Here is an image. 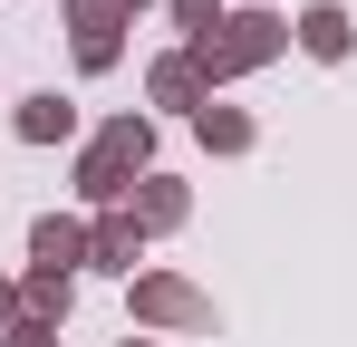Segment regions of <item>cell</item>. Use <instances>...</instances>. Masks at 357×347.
<instances>
[{"label": "cell", "instance_id": "6da1fadb", "mask_svg": "<svg viewBox=\"0 0 357 347\" xmlns=\"http://www.w3.org/2000/svg\"><path fill=\"white\" fill-rule=\"evenodd\" d=\"M145 174H155V116H107V125H97V145L77 155V193H87L97 213H116Z\"/></svg>", "mask_w": 357, "mask_h": 347}, {"label": "cell", "instance_id": "7a4b0ae2", "mask_svg": "<svg viewBox=\"0 0 357 347\" xmlns=\"http://www.w3.org/2000/svg\"><path fill=\"white\" fill-rule=\"evenodd\" d=\"M183 49L203 68V87H222V77L271 68V58L290 49V20H280V10H222V29H213V39H183Z\"/></svg>", "mask_w": 357, "mask_h": 347}, {"label": "cell", "instance_id": "3957f363", "mask_svg": "<svg viewBox=\"0 0 357 347\" xmlns=\"http://www.w3.org/2000/svg\"><path fill=\"white\" fill-rule=\"evenodd\" d=\"M135 328H165V338H213V299L183 280V270H145V280H135Z\"/></svg>", "mask_w": 357, "mask_h": 347}, {"label": "cell", "instance_id": "277c9868", "mask_svg": "<svg viewBox=\"0 0 357 347\" xmlns=\"http://www.w3.org/2000/svg\"><path fill=\"white\" fill-rule=\"evenodd\" d=\"M29 270H59V280H77V270H87V222L39 213V222H29Z\"/></svg>", "mask_w": 357, "mask_h": 347}, {"label": "cell", "instance_id": "5b68a950", "mask_svg": "<svg viewBox=\"0 0 357 347\" xmlns=\"http://www.w3.org/2000/svg\"><path fill=\"white\" fill-rule=\"evenodd\" d=\"M135 261H145V231H135V213H97L87 222V270H116V280H135Z\"/></svg>", "mask_w": 357, "mask_h": 347}, {"label": "cell", "instance_id": "8992f818", "mask_svg": "<svg viewBox=\"0 0 357 347\" xmlns=\"http://www.w3.org/2000/svg\"><path fill=\"white\" fill-rule=\"evenodd\" d=\"M290 39H299V49H309V58H319V68H338V58L357 49V20H348V10H338V0H309V10H299V20H290Z\"/></svg>", "mask_w": 357, "mask_h": 347}, {"label": "cell", "instance_id": "52a82bcc", "mask_svg": "<svg viewBox=\"0 0 357 347\" xmlns=\"http://www.w3.org/2000/svg\"><path fill=\"white\" fill-rule=\"evenodd\" d=\"M145 97H155V107H183V116H203V107H213V87H203L193 49H165V58H155V68H145Z\"/></svg>", "mask_w": 357, "mask_h": 347}, {"label": "cell", "instance_id": "ba28073f", "mask_svg": "<svg viewBox=\"0 0 357 347\" xmlns=\"http://www.w3.org/2000/svg\"><path fill=\"white\" fill-rule=\"evenodd\" d=\"M126 213H135V231H174L183 213H193V193H183L174 174H145V183L126 193Z\"/></svg>", "mask_w": 357, "mask_h": 347}, {"label": "cell", "instance_id": "9c48e42d", "mask_svg": "<svg viewBox=\"0 0 357 347\" xmlns=\"http://www.w3.org/2000/svg\"><path fill=\"white\" fill-rule=\"evenodd\" d=\"M10 125H20V145H68V135H77V107H68L59 87H39V97H20Z\"/></svg>", "mask_w": 357, "mask_h": 347}, {"label": "cell", "instance_id": "30bf717a", "mask_svg": "<svg viewBox=\"0 0 357 347\" xmlns=\"http://www.w3.org/2000/svg\"><path fill=\"white\" fill-rule=\"evenodd\" d=\"M68 309H77V280H59V270H29V280H20V318L68 328Z\"/></svg>", "mask_w": 357, "mask_h": 347}, {"label": "cell", "instance_id": "8fae6325", "mask_svg": "<svg viewBox=\"0 0 357 347\" xmlns=\"http://www.w3.org/2000/svg\"><path fill=\"white\" fill-rule=\"evenodd\" d=\"M193 135H203V155H251L261 125H251L241 107H203V116H193Z\"/></svg>", "mask_w": 357, "mask_h": 347}, {"label": "cell", "instance_id": "7c38bea8", "mask_svg": "<svg viewBox=\"0 0 357 347\" xmlns=\"http://www.w3.org/2000/svg\"><path fill=\"white\" fill-rule=\"evenodd\" d=\"M116 58H126V29H77V68L87 77H107Z\"/></svg>", "mask_w": 357, "mask_h": 347}, {"label": "cell", "instance_id": "4fadbf2b", "mask_svg": "<svg viewBox=\"0 0 357 347\" xmlns=\"http://www.w3.org/2000/svg\"><path fill=\"white\" fill-rule=\"evenodd\" d=\"M165 20H174L183 39H213L222 29V0H165Z\"/></svg>", "mask_w": 357, "mask_h": 347}, {"label": "cell", "instance_id": "5bb4252c", "mask_svg": "<svg viewBox=\"0 0 357 347\" xmlns=\"http://www.w3.org/2000/svg\"><path fill=\"white\" fill-rule=\"evenodd\" d=\"M59 10H68V29H126L107 0H59Z\"/></svg>", "mask_w": 357, "mask_h": 347}, {"label": "cell", "instance_id": "9a60e30c", "mask_svg": "<svg viewBox=\"0 0 357 347\" xmlns=\"http://www.w3.org/2000/svg\"><path fill=\"white\" fill-rule=\"evenodd\" d=\"M0 347H59V328H49V318H20V328H10Z\"/></svg>", "mask_w": 357, "mask_h": 347}, {"label": "cell", "instance_id": "2e32d148", "mask_svg": "<svg viewBox=\"0 0 357 347\" xmlns=\"http://www.w3.org/2000/svg\"><path fill=\"white\" fill-rule=\"evenodd\" d=\"M20 328V280H0V338Z\"/></svg>", "mask_w": 357, "mask_h": 347}, {"label": "cell", "instance_id": "e0dca14e", "mask_svg": "<svg viewBox=\"0 0 357 347\" xmlns=\"http://www.w3.org/2000/svg\"><path fill=\"white\" fill-rule=\"evenodd\" d=\"M107 10H116V20H135V10H155V0H107Z\"/></svg>", "mask_w": 357, "mask_h": 347}, {"label": "cell", "instance_id": "ac0fdd59", "mask_svg": "<svg viewBox=\"0 0 357 347\" xmlns=\"http://www.w3.org/2000/svg\"><path fill=\"white\" fill-rule=\"evenodd\" d=\"M116 347H155V338H135V328H126V338H116Z\"/></svg>", "mask_w": 357, "mask_h": 347}]
</instances>
